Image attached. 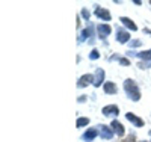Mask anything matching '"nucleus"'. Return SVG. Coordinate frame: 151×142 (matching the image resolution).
Returning <instances> with one entry per match:
<instances>
[{"mask_svg":"<svg viewBox=\"0 0 151 142\" xmlns=\"http://www.w3.org/2000/svg\"><path fill=\"white\" fill-rule=\"evenodd\" d=\"M124 89H125V94H127V97L133 101H139L141 98V92H139V88H137V85L132 80V79H127L124 82Z\"/></svg>","mask_w":151,"mask_h":142,"instance_id":"obj_1","label":"nucleus"},{"mask_svg":"<svg viewBox=\"0 0 151 142\" xmlns=\"http://www.w3.org/2000/svg\"><path fill=\"white\" fill-rule=\"evenodd\" d=\"M97 32H98V36L101 38V40H106V38L110 35L112 29L107 24H100V26H97Z\"/></svg>","mask_w":151,"mask_h":142,"instance_id":"obj_2","label":"nucleus"},{"mask_svg":"<svg viewBox=\"0 0 151 142\" xmlns=\"http://www.w3.org/2000/svg\"><path fill=\"white\" fill-rule=\"evenodd\" d=\"M110 127H112V130H113V133H115L116 136H124L125 130H124V127H122V124H121L119 121H116V120H113V121H112V124H110Z\"/></svg>","mask_w":151,"mask_h":142,"instance_id":"obj_3","label":"nucleus"},{"mask_svg":"<svg viewBox=\"0 0 151 142\" xmlns=\"http://www.w3.org/2000/svg\"><path fill=\"white\" fill-rule=\"evenodd\" d=\"M89 83H94V76L92 74H85V76H82L80 79H79L77 86L79 88H85V86H88Z\"/></svg>","mask_w":151,"mask_h":142,"instance_id":"obj_4","label":"nucleus"},{"mask_svg":"<svg viewBox=\"0 0 151 142\" xmlns=\"http://www.w3.org/2000/svg\"><path fill=\"white\" fill-rule=\"evenodd\" d=\"M118 113H119V109L115 105H110V106L103 107V115H104V117H116Z\"/></svg>","mask_w":151,"mask_h":142,"instance_id":"obj_5","label":"nucleus"},{"mask_svg":"<svg viewBox=\"0 0 151 142\" xmlns=\"http://www.w3.org/2000/svg\"><path fill=\"white\" fill-rule=\"evenodd\" d=\"M95 15H97L98 18L104 20V21H109V20L112 18L110 14H109V11H106V9H103V8H100V6H97V5H95Z\"/></svg>","mask_w":151,"mask_h":142,"instance_id":"obj_6","label":"nucleus"},{"mask_svg":"<svg viewBox=\"0 0 151 142\" xmlns=\"http://www.w3.org/2000/svg\"><path fill=\"white\" fill-rule=\"evenodd\" d=\"M97 135H98L97 128H88V130L82 135V139H83L85 142H89V141H94V139L97 138Z\"/></svg>","mask_w":151,"mask_h":142,"instance_id":"obj_7","label":"nucleus"},{"mask_svg":"<svg viewBox=\"0 0 151 142\" xmlns=\"http://www.w3.org/2000/svg\"><path fill=\"white\" fill-rule=\"evenodd\" d=\"M116 41L121 43V44H125L127 41H130V35L127 33V30L118 29V32H116Z\"/></svg>","mask_w":151,"mask_h":142,"instance_id":"obj_8","label":"nucleus"},{"mask_svg":"<svg viewBox=\"0 0 151 142\" xmlns=\"http://www.w3.org/2000/svg\"><path fill=\"white\" fill-rule=\"evenodd\" d=\"M103 79H104V71L101 70V68H97V71H95V76H94V86H100L103 83Z\"/></svg>","mask_w":151,"mask_h":142,"instance_id":"obj_9","label":"nucleus"},{"mask_svg":"<svg viewBox=\"0 0 151 142\" xmlns=\"http://www.w3.org/2000/svg\"><path fill=\"white\" fill-rule=\"evenodd\" d=\"M125 118H127L129 121H132L136 127H142L144 125V121L141 120V118H137V117H134V113H132V112H129V113H125Z\"/></svg>","mask_w":151,"mask_h":142,"instance_id":"obj_10","label":"nucleus"},{"mask_svg":"<svg viewBox=\"0 0 151 142\" xmlns=\"http://www.w3.org/2000/svg\"><path fill=\"white\" fill-rule=\"evenodd\" d=\"M121 23H122V24H124L129 30H132V32H136V30H137L136 24H134L130 18H127V17H121Z\"/></svg>","mask_w":151,"mask_h":142,"instance_id":"obj_11","label":"nucleus"},{"mask_svg":"<svg viewBox=\"0 0 151 142\" xmlns=\"http://www.w3.org/2000/svg\"><path fill=\"white\" fill-rule=\"evenodd\" d=\"M112 136H113V130H110L107 125H101V138L103 139H112Z\"/></svg>","mask_w":151,"mask_h":142,"instance_id":"obj_12","label":"nucleus"},{"mask_svg":"<svg viewBox=\"0 0 151 142\" xmlns=\"http://www.w3.org/2000/svg\"><path fill=\"white\" fill-rule=\"evenodd\" d=\"M104 92L106 94H116V85L113 83V82L104 83Z\"/></svg>","mask_w":151,"mask_h":142,"instance_id":"obj_13","label":"nucleus"},{"mask_svg":"<svg viewBox=\"0 0 151 142\" xmlns=\"http://www.w3.org/2000/svg\"><path fill=\"white\" fill-rule=\"evenodd\" d=\"M139 59H144V61H151V50H147V51H141V53L136 55Z\"/></svg>","mask_w":151,"mask_h":142,"instance_id":"obj_14","label":"nucleus"},{"mask_svg":"<svg viewBox=\"0 0 151 142\" xmlns=\"http://www.w3.org/2000/svg\"><path fill=\"white\" fill-rule=\"evenodd\" d=\"M88 124H89V120H88V118H79L77 123H76V125H77L79 128H80V127H85V125H88Z\"/></svg>","mask_w":151,"mask_h":142,"instance_id":"obj_15","label":"nucleus"},{"mask_svg":"<svg viewBox=\"0 0 151 142\" xmlns=\"http://www.w3.org/2000/svg\"><path fill=\"white\" fill-rule=\"evenodd\" d=\"M82 15H83V18H85V20H89V17H91V15H89V11H88L86 8H83V9H82Z\"/></svg>","mask_w":151,"mask_h":142,"instance_id":"obj_16","label":"nucleus"},{"mask_svg":"<svg viewBox=\"0 0 151 142\" xmlns=\"http://www.w3.org/2000/svg\"><path fill=\"white\" fill-rule=\"evenodd\" d=\"M91 59H98L100 58V53H98V50H92L91 51V55H89Z\"/></svg>","mask_w":151,"mask_h":142,"instance_id":"obj_17","label":"nucleus"},{"mask_svg":"<svg viewBox=\"0 0 151 142\" xmlns=\"http://www.w3.org/2000/svg\"><path fill=\"white\" fill-rule=\"evenodd\" d=\"M141 44H142V43H141L139 40H133L132 43H129V45H130V47H139Z\"/></svg>","mask_w":151,"mask_h":142,"instance_id":"obj_18","label":"nucleus"},{"mask_svg":"<svg viewBox=\"0 0 151 142\" xmlns=\"http://www.w3.org/2000/svg\"><path fill=\"white\" fill-rule=\"evenodd\" d=\"M119 63H121V65H130V61L127 58H121L119 59Z\"/></svg>","mask_w":151,"mask_h":142,"instance_id":"obj_19","label":"nucleus"},{"mask_svg":"<svg viewBox=\"0 0 151 142\" xmlns=\"http://www.w3.org/2000/svg\"><path fill=\"white\" fill-rule=\"evenodd\" d=\"M86 98H88L86 95H82V97H79V100H77V101H79V103H83V101H86Z\"/></svg>","mask_w":151,"mask_h":142,"instance_id":"obj_20","label":"nucleus"},{"mask_svg":"<svg viewBox=\"0 0 151 142\" xmlns=\"http://www.w3.org/2000/svg\"><path fill=\"white\" fill-rule=\"evenodd\" d=\"M150 136H151V130H150Z\"/></svg>","mask_w":151,"mask_h":142,"instance_id":"obj_21","label":"nucleus"},{"mask_svg":"<svg viewBox=\"0 0 151 142\" xmlns=\"http://www.w3.org/2000/svg\"><path fill=\"white\" fill-rule=\"evenodd\" d=\"M150 5H151V2H150Z\"/></svg>","mask_w":151,"mask_h":142,"instance_id":"obj_22","label":"nucleus"}]
</instances>
